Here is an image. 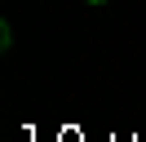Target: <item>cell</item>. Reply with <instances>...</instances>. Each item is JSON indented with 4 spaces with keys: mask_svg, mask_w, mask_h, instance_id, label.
Returning <instances> with one entry per match:
<instances>
[{
    "mask_svg": "<svg viewBox=\"0 0 146 142\" xmlns=\"http://www.w3.org/2000/svg\"><path fill=\"white\" fill-rule=\"evenodd\" d=\"M89 5H106V0H89Z\"/></svg>",
    "mask_w": 146,
    "mask_h": 142,
    "instance_id": "obj_1",
    "label": "cell"
}]
</instances>
